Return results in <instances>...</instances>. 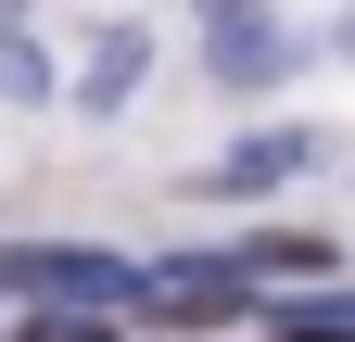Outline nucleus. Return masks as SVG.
I'll return each instance as SVG.
<instances>
[{"label":"nucleus","mask_w":355,"mask_h":342,"mask_svg":"<svg viewBox=\"0 0 355 342\" xmlns=\"http://www.w3.org/2000/svg\"><path fill=\"white\" fill-rule=\"evenodd\" d=\"M153 267H127L102 241H13L0 253V291H51V305H140Z\"/></svg>","instance_id":"f257e3e1"},{"label":"nucleus","mask_w":355,"mask_h":342,"mask_svg":"<svg viewBox=\"0 0 355 342\" xmlns=\"http://www.w3.org/2000/svg\"><path fill=\"white\" fill-rule=\"evenodd\" d=\"M140 305H153V317H178V330L241 317V305H254V267H241V253H165V267L140 279Z\"/></svg>","instance_id":"f03ea898"},{"label":"nucleus","mask_w":355,"mask_h":342,"mask_svg":"<svg viewBox=\"0 0 355 342\" xmlns=\"http://www.w3.org/2000/svg\"><path fill=\"white\" fill-rule=\"evenodd\" d=\"M279 64H292V38L266 26V0H241V13H216V89H266Z\"/></svg>","instance_id":"7ed1b4c3"},{"label":"nucleus","mask_w":355,"mask_h":342,"mask_svg":"<svg viewBox=\"0 0 355 342\" xmlns=\"http://www.w3.org/2000/svg\"><path fill=\"white\" fill-rule=\"evenodd\" d=\"M318 165V127H254V140L216 165V190H279V178H304Z\"/></svg>","instance_id":"20e7f679"},{"label":"nucleus","mask_w":355,"mask_h":342,"mask_svg":"<svg viewBox=\"0 0 355 342\" xmlns=\"http://www.w3.org/2000/svg\"><path fill=\"white\" fill-rule=\"evenodd\" d=\"M140 76H153V38L140 26H102V38H89V114H127V102H140Z\"/></svg>","instance_id":"39448f33"},{"label":"nucleus","mask_w":355,"mask_h":342,"mask_svg":"<svg viewBox=\"0 0 355 342\" xmlns=\"http://www.w3.org/2000/svg\"><path fill=\"white\" fill-rule=\"evenodd\" d=\"M241 267H254V279H330L343 253H330L318 228H266V241H241Z\"/></svg>","instance_id":"423d86ee"},{"label":"nucleus","mask_w":355,"mask_h":342,"mask_svg":"<svg viewBox=\"0 0 355 342\" xmlns=\"http://www.w3.org/2000/svg\"><path fill=\"white\" fill-rule=\"evenodd\" d=\"M0 102H51V51L26 26H0Z\"/></svg>","instance_id":"0eeeda50"},{"label":"nucleus","mask_w":355,"mask_h":342,"mask_svg":"<svg viewBox=\"0 0 355 342\" xmlns=\"http://www.w3.org/2000/svg\"><path fill=\"white\" fill-rule=\"evenodd\" d=\"M26 342H102V305H51V317H26Z\"/></svg>","instance_id":"6e6552de"},{"label":"nucleus","mask_w":355,"mask_h":342,"mask_svg":"<svg viewBox=\"0 0 355 342\" xmlns=\"http://www.w3.org/2000/svg\"><path fill=\"white\" fill-rule=\"evenodd\" d=\"M292 342H355V330H292Z\"/></svg>","instance_id":"1a4fd4ad"},{"label":"nucleus","mask_w":355,"mask_h":342,"mask_svg":"<svg viewBox=\"0 0 355 342\" xmlns=\"http://www.w3.org/2000/svg\"><path fill=\"white\" fill-rule=\"evenodd\" d=\"M203 13H241V0H203Z\"/></svg>","instance_id":"9d476101"},{"label":"nucleus","mask_w":355,"mask_h":342,"mask_svg":"<svg viewBox=\"0 0 355 342\" xmlns=\"http://www.w3.org/2000/svg\"><path fill=\"white\" fill-rule=\"evenodd\" d=\"M343 51H355V13H343Z\"/></svg>","instance_id":"9b49d317"},{"label":"nucleus","mask_w":355,"mask_h":342,"mask_svg":"<svg viewBox=\"0 0 355 342\" xmlns=\"http://www.w3.org/2000/svg\"><path fill=\"white\" fill-rule=\"evenodd\" d=\"M0 26H13V0H0Z\"/></svg>","instance_id":"f8f14e48"}]
</instances>
